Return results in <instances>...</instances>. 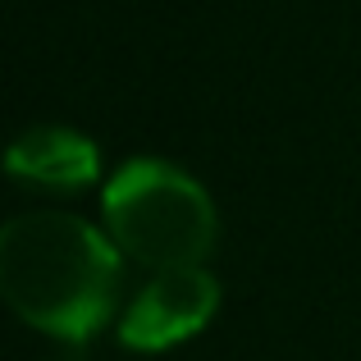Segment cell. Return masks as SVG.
I'll list each match as a JSON object with an SVG mask.
<instances>
[{"instance_id": "6da1fadb", "label": "cell", "mask_w": 361, "mask_h": 361, "mask_svg": "<svg viewBox=\"0 0 361 361\" xmlns=\"http://www.w3.org/2000/svg\"><path fill=\"white\" fill-rule=\"evenodd\" d=\"M0 293L42 334L87 343L119 298V252L73 215H18L0 233Z\"/></svg>"}, {"instance_id": "7a4b0ae2", "label": "cell", "mask_w": 361, "mask_h": 361, "mask_svg": "<svg viewBox=\"0 0 361 361\" xmlns=\"http://www.w3.org/2000/svg\"><path fill=\"white\" fill-rule=\"evenodd\" d=\"M101 211L115 247L151 270L202 265L220 238V215L206 188L165 160H128L110 178Z\"/></svg>"}, {"instance_id": "3957f363", "label": "cell", "mask_w": 361, "mask_h": 361, "mask_svg": "<svg viewBox=\"0 0 361 361\" xmlns=\"http://www.w3.org/2000/svg\"><path fill=\"white\" fill-rule=\"evenodd\" d=\"M215 311H220V283L206 265L156 270L151 283L123 311L119 338L133 353H165V348L202 334Z\"/></svg>"}, {"instance_id": "277c9868", "label": "cell", "mask_w": 361, "mask_h": 361, "mask_svg": "<svg viewBox=\"0 0 361 361\" xmlns=\"http://www.w3.org/2000/svg\"><path fill=\"white\" fill-rule=\"evenodd\" d=\"M5 165L14 178L55 188V192H78L101 174V151L73 128H27L23 137H14Z\"/></svg>"}]
</instances>
